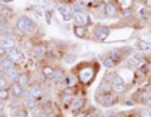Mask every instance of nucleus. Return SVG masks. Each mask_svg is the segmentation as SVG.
Here are the masks:
<instances>
[{
	"label": "nucleus",
	"mask_w": 151,
	"mask_h": 117,
	"mask_svg": "<svg viewBox=\"0 0 151 117\" xmlns=\"http://www.w3.org/2000/svg\"><path fill=\"white\" fill-rule=\"evenodd\" d=\"M98 71H100V63L97 60H86L76 64L70 69V73L74 74L81 87H89L96 79Z\"/></svg>",
	"instance_id": "f257e3e1"
},
{
	"label": "nucleus",
	"mask_w": 151,
	"mask_h": 117,
	"mask_svg": "<svg viewBox=\"0 0 151 117\" xmlns=\"http://www.w3.org/2000/svg\"><path fill=\"white\" fill-rule=\"evenodd\" d=\"M14 25H15L19 34H22L24 37H34L38 33V30H39V27H38L37 22L29 15H27V14L18 15Z\"/></svg>",
	"instance_id": "f03ea898"
},
{
	"label": "nucleus",
	"mask_w": 151,
	"mask_h": 117,
	"mask_svg": "<svg viewBox=\"0 0 151 117\" xmlns=\"http://www.w3.org/2000/svg\"><path fill=\"white\" fill-rule=\"evenodd\" d=\"M111 34V28L106 25V24H101V23H97L94 24L93 28L91 29V38L93 42L96 43H103L108 39V37Z\"/></svg>",
	"instance_id": "7ed1b4c3"
},
{
	"label": "nucleus",
	"mask_w": 151,
	"mask_h": 117,
	"mask_svg": "<svg viewBox=\"0 0 151 117\" xmlns=\"http://www.w3.org/2000/svg\"><path fill=\"white\" fill-rule=\"evenodd\" d=\"M135 50L134 48H131V47H125V48H116V49H112L110 52L107 53V55H110V57L115 60L116 65H120L121 63H124L125 60L130 57V55L134 53Z\"/></svg>",
	"instance_id": "20e7f679"
},
{
	"label": "nucleus",
	"mask_w": 151,
	"mask_h": 117,
	"mask_svg": "<svg viewBox=\"0 0 151 117\" xmlns=\"http://www.w3.org/2000/svg\"><path fill=\"white\" fill-rule=\"evenodd\" d=\"M94 100L97 101V103L105 107V108H111V107L116 106L117 103H119L120 101V96H117L116 93H113L112 91L105 93V95L102 96H98V97H94Z\"/></svg>",
	"instance_id": "39448f33"
},
{
	"label": "nucleus",
	"mask_w": 151,
	"mask_h": 117,
	"mask_svg": "<svg viewBox=\"0 0 151 117\" xmlns=\"http://www.w3.org/2000/svg\"><path fill=\"white\" fill-rule=\"evenodd\" d=\"M121 13V9L119 6V4L115 0H108L107 3H105V8H103V14L107 18H117Z\"/></svg>",
	"instance_id": "423d86ee"
},
{
	"label": "nucleus",
	"mask_w": 151,
	"mask_h": 117,
	"mask_svg": "<svg viewBox=\"0 0 151 117\" xmlns=\"http://www.w3.org/2000/svg\"><path fill=\"white\" fill-rule=\"evenodd\" d=\"M86 106H87V97L77 95V96H74L72 102H70L69 111L72 112V113H76V112H78V111L86 110Z\"/></svg>",
	"instance_id": "0eeeda50"
},
{
	"label": "nucleus",
	"mask_w": 151,
	"mask_h": 117,
	"mask_svg": "<svg viewBox=\"0 0 151 117\" xmlns=\"http://www.w3.org/2000/svg\"><path fill=\"white\" fill-rule=\"evenodd\" d=\"M8 55L17 64L22 63V62H25V53H24V50H23L20 47H18V45L14 47V48H12V49H9L8 50Z\"/></svg>",
	"instance_id": "6e6552de"
},
{
	"label": "nucleus",
	"mask_w": 151,
	"mask_h": 117,
	"mask_svg": "<svg viewBox=\"0 0 151 117\" xmlns=\"http://www.w3.org/2000/svg\"><path fill=\"white\" fill-rule=\"evenodd\" d=\"M73 23L76 25H86L88 28L91 25H94L92 19H91V17H89L87 13H84V11L74 14V15H73Z\"/></svg>",
	"instance_id": "1a4fd4ad"
},
{
	"label": "nucleus",
	"mask_w": 151,
	"mask_h": 117,
	"mask_svg": "<svg viewBox=\"0 0 151 117\" xmlns=\"http://www.w3.org/2000/svg\"><path fill=\"white\" fill-rule=\"evenodd\" d=\"M28 93H29L30 97H37V98H40L43 96L44 90H43V86H42L40 82H37V81H32L30 85L27 87Z\"/></svg>",
	"instance_id": "9d476101"
},
{
	"label": "nucleus",
	"mask_w": 151,
	"mask_h": 117,
	"mask_svg": "<svg viewBox=\"0 0 151 117\" xmlns=\"http://www.w3.org/2000/svg\"><path fill=\"white\" fill-rule=\"evenodd\" d=\"M73 34L78 39H89L91 38V29L86 25H76L73 24Z\"/></svg>",
	"instance_id": "9b49d317"
},
{
	"label": "nucleus",
	"mask_w": 151,
	"mask_h": 117,
	"mask_svg": "<svg viewBox=\"0 0 151 117\" xmlns=\"http://www.w3.org/2000/svg\"><path fill=\"white\" fill-rule=\"evenodd\" d=\"M57 11H58L63 22L68 23L73 20V13L70 11V9L67 4H59V5H57Z\"/></svg>",
	"instance_id": "f8f14e48"
},
{
	"label": "nucleus",
	"mask_w": 151,
	"mask_h": 117,
	"mask_svg": "<svg viewBox=\"0 0 151 117\" xmlns=\"http://www.w3.org/2000/svg\"><path fill=\"white\" fill-rule=\"evenodd\" d=\"M0 45L6 50L14 48L18 45V39L14 37H8V35H0Z\"/></svg>",
	"instance_id": "ddd939ff"
},
{
	"label": "nucleus",
	"mask_w": 151,
	"mask_h": 117,
	"mask_svg": "<svg viewBox=\"0 0 151 117\" xmlns=\"http://www.w3.org/2000/svg\"><path fill=\"white\" fill-rule=\"evenodd\" d=\"M27 88L23 87L20 83L18 82H12L10 85H9V91H10V95L12 97H18V98H22V96L24 95Z\"/></svg>",
	"instance_id": "4468645a"
},
{
	"label": "nucleus",
	"mask_w": 151,
	"mask_h": 117,
	"mask_svg": "<svg viewBox=\"0 0 151 117\" xmlns=\"http://www.w3.org/2000/svg\"><path fill=\"white\" fill-rule=\"evenodd\" d=\"M20 72H22V68L19 67V64H15L14 67L6 69V71H5V76H6V78L9 79V82H10V83L12 82H17Z\"/></svg>",
	"instance_id": "2eb2a0df"
},
{
	"label": "nucleus",
	"mask_w": 151,
	"mask_h": 117,
	"mask_svg": "<svg viewBox=\"0 0 151 117\" xmlns=\"http://www.w3.org/2000/svg\"><path fill=\"white\" fill-rule=\"evenodd\" d=\"M131 86L132 85H129V83H120V85H112V88L111 91L113 93H116L117 96H124V95H127L129 91L131 90Z\"/></svg>",
	"instance_id": "dca6fc26"
},
{
	"label": "nucleus",
	"mask_w": 151,
	"mask_h": 117,
	"mask_svg": "<svg viewBox=\"0 0 151 117\" xmlns=\"http://www.w3.org/2000/svg\"><path fill=\"white\" fill-rule=\"evenodd\" d=\"M54 71H55V67H54L53 64H50V63L42 64V67H40V74H42V77H43L44 79H48V81H50L52 76L54 74Z\"/></svg>",
	"instance_id": "f3484780"
},
{
	"label": "nucleus",
	"mask_w": 151,
	"mask_h": 117,
	"mask_svg": "<svg viewBox=\"0 0 151 117\" xmlns=\"http://www.w3.org/2000/svg\"><path fill=\"white\" fill-rule=\"evenodd\" d=\"M65 74H67V72L64 71V68L62 67H55V71H54V74L52 76L50 81L54 83V85H60L63 81V78L65 77Z\"/></svg>",
	"instance_id": "a211bd4d"
},
{
	"label": "nucleus",
	"mask_w": 151,
	"mask_h": 117,
	"mask_svg": "<svg viewBox=\"0 0 151 117\" xmlns=\"http://www.w3.org/2000/svg\"><path fill=\"white\" fill-rule=\"evenodd\" d=\"M18 83H20V85L23 87H28L30 85V82H32V72L30 71H22L20 74H19V77H18Z\"/></svg>",
	"instance_id": "6ab92c4d"
},
{
	"label": "nucleus",
	"mask_w": 151,
	"mask_h": 117,
	"mask_svg": "<svg viewBox=\"0 0 151 117\" xmlns=\"http://www.w3.org/2000/svg\"><path fill=\"white\" fill-rule=\"evenodd\" d=\"M23 103H24L28 111L32 112V111H34L37 107L40 106V101H39V98H37V97H28L27 100L23 101Z\"/></svg>",
	"instance_id": "aec40b11"
},
{
	"label": "nucleus",
	"mask_w": 151,
	"mask_h": 117,
	"mask_svg": "<svg viewBox=\"0 0 151 117\" xmlns=\"http://www.w3.org/2000/svg\"><path fill=\"white\" fill-rule=\"evenodd\" d=\"M111 88H112V85H110V83H108L107 81H105V79H102L101 83H100V85H98V87H97V90H96L94 97L102 96V95H105V93L110 92V91H111Z\"/></svg>",
	"instance_id": "412c9836"
},
{
	"label": "nucleus",
	"mask_w": 151,
	"mask_h": 117,
	"mask_svg": "<svg viewBox=\"0 0 151 117\" xmlns=\"http://www.w3.org/2000/svg\"><path fill=\"white\" fill-rule=\"evenodd\" d=\"M136 47H137V49L141 53H150L151 52V42L139 39L136 42Z\"/></svg>",
	"instance_id": "4be33fe9"
},
{
	"label": "nucleus",
	"mask_w": 151,
	"mask_h": 117,
	"mask_svg": "<svg viewBox=\"0 0 151 117\" xmlns=\"http://www.w3.org/2000/svg\"><path fill=\"white\" fill-rule=\"evenodd\" d=\"M67 5L69 6L70 11L73 13V15L74 14H78V13H83L84 10H86V6H84L81 1H72V3L67 4Z\"/></svg>",
	"instance_id": "5701e85b"
},
{
	"label": "nucleus",
	"mask_w": 151,
	"mask_h": 117,
	"mask_svg": "<svg viewBox=\"0 0 151 117\" xmlns=\"http://www.w3.org/2000/svg\"><path fill=\"white\" fill-rule=\"evenodd\" d=\"M17 63L14 62V60L9 57V55L6 54L4 58H1L0 59V68L1 69H4V71H6V69H9V68H12V67H14Z\"/></svg>",
	"instance_id": "b1692460"
},
{
	"label": "nucleus",
	"mask_w": 151,
	"mask_h": 117,
	"mask_svg": "<svg viewBox=\"0 0 151 117\" xmlns=\"http://www.w3.org/2000/svg\"><path fill=\"white\" fill-rule=\"evenodd\" d=\"M101 62H102V65L105 67L106 69H115L117 65L115 63V60H113L110 55H102V58H101Z\"/></svg>",
	"instance_id": "393cba45"
},
{
	"label": "nucleus",
	"mask_w": 151,
	"mask_h": 117,
	"mask_svg": "<svg viewBox=\"0 0 151 117\" xmlns=\"http://www.w3.org/2000/svg\"><path fill=\"white\" fill-rule=\"evenodd\" d=\"M10 97H12V95H10V91H9V87L0 90V102L8 103V101L10 100Z\"/></svg>",
	"instance_id": "a878e982"
},
{
	"label": "nucleus",
	"mask_w": 151,
	"mask_h": 117,
	"mask_svg": "<svg viewBox=\"0 0 151 117\" xmlns=\"http://www.w3.org/2000/svg\"><path fill=\"white\" fill-rule=\"evenodd\" d=\"M139 117H151V107L150 106H141L137 108Z\"/></svg>",
	"instance_id": "bb28decb"
},
{
	"label": "nucleus",
	"mask_w": 151,
	"mask_h": 117,
	"mask_svg": "<svg viewBox=\"0 0 151 117\" xmlns=\"http://www.w3.org/2000/svg\"><path fill=\"white\" fill-rule=\"evenodd\" d=\"M76 59H77L76 54H72V53H65L63 57L64 63H73V62H76Z\"/></svg>",
	"instance_id": "cd10ccee"
},
{
	"label": "nucleus",
	"mask_w": 151,
	"mask_h": 117,
	"mask_svg": "<svg viewBox=\"0 0 151 117\" xmlns=\"http://www.w3.org/2000/svg\"><path fill=\"white\" fill-rule=\"evenodd\" d=\"M86 117H103L100 110H87Z\"/></svg>",
	"instance_id": "c85d7f7f"
},
{
	"label": "nucleus",
	"mask_w": 151,
	"mask_h": 117,
	"mask_svg": "<svg viewBox=\"0 0 151 117\" xmlns=\"http://www.w3.org/2000/svg\"><path fill=\"white\" fill-rule=\"evenodd\" d=\"M9 85H10V82H9L6 77H0V90L1 88H8Z\"/></svg>",
	"instance_id": "c756f323"
},
{
	"label": "nucleus",
	"mask_w": 151,
	"mask_h": 117,
	"mask_svg": "<svg viewBox=\"0 0 151 117\" xmlns=\"http://www.w3.org/2000/svg\"><path fill=\"white\" fill-rule=\"evenodd\" d=\"M86 115H87V108L76 112V113H73V117H86Z\"/></svg>",
	"instance_id": "7c9ffc66"
},
{
	"label": "nucleus",
	"mask_w": 151,
	"mask_h": 117,
	"mask_svg": "<svg viewBox=\"0 0 151 117\" xmlns=\"http://www.w3.org/2000/svg\"><path fill=\"white\" fill-rule=\"evenodd\" d=\"M78 1H81L84 6H91L94 0H78Z\"/></svg>",
	"instance_id": "2f4dec72"
},
{
	"label": "nucleus",
	"mask_w": 151,
	"mask_h": 117,
	"mask_svg": "<svg viewBox=\"0 0 151 117\" xmlns=\"http://www.w3.org/2000/svg\"><path fill=\"white\" fill-rule=\"evenodd\" d=\"M6 54H8V50H6L5 48H3L1 45H0V59H1V58H4V57H5Z\"/></svg>",
	"instance_id": "473e14b6"
},
{
	"label": "nucleus",
	"mask_w": 151,
	"mask_h": 117,
	"mask_svg": "<svg viewBox=\"0 0 151 117\" xmlns=\"http://www.w3.org/2000/svg\"><path fill=\"white\" fill-rule=\"evenodd\" d=\"M142 4H144L145 9H149V11H151V0H145Z\"/></svg>",
	"instance_id": "72a5a7b5"
},
{
	"label": "nucleus",
	"mask_w": 151,
	"mask_h": 117,
	"mask_svg": "<svg viewBox=\"0 0 151 117\" xmlns=\"http://www.w3.org/2000/svg\"><path fill=\"white\" fill-rule=\"evenodd\" d=\"M4 107H5V103H4V102H0V116H1L3 111H4Z\"/></svg>",
	"instance_id": "f704fd0d"
},
{
	"label": "nucleus",
	"mask_w": 151,
	"mask_h": 117,
	"mask_svg": "<svg viewBox=\"0 0 151 117\" xmlns=\"http://www.w3.org/2000/svg\"><path fill=\"white\" fill-rule=\"evenodd\" d=\"M146 83H147V86H150V87H151V73L147 76V79H146Z\"/></svg>",
	"instance_id": "c9c22d12"
},
{
	"label": "nucleus",
	"mask_w": 151,
	"mask_h": 117,
	"mask_svg": "<svg viewBox=\"0 0 151 117\" xmlns=\"http://www.w3.org/2000/svg\"><path fill=\"white\" fill-rule=\"evenodd\" d=\"M113 117H126V113H124V112H119V113H116Z\"/></svg>",
	"instance_id": "e433bc0d"
},
{
	"label": "nucleus",
	"mask_w": 151,
	"mask_h": 117,
	"mask_svg": "<svg viewBox=\"0 0 151 117\" xmlns=\"http://www.w3.org/2000/svg\"><path fill=\"white\" fill-rule=\"evenodd\" d=\"M10 1H13V0H0V3L3 4V5H5V4H8V3H10Z\"/></svg>",
	"instance_id": "4c0bfd02"
},
{
	"label": "nucleus",
	"mask_w": 151,
	"mask_h": 117,
	"mask_svg": "<svg viewBox=\"0 0 151 117\" xmlns=\"http://www.w3.org/2000/svg\"><path fill=\"white\" fill-rule=\"evenodd\" d=\"M0 77H6V76H5V71H4V69H1V68H0Z\"/></svg>",
	"instance_id": "58836bf2"
},
{
	"label": "nucleus",
	"mask_w": 151,
	"mask_h": 117,
	"mask_svg": "<svg viewBox=\"0 0 151 117\" xmlns=\"http://www.w3.org/2000/svg\"><path fill=\"white\" fill-rule=\"evenodd\" d=\"M1 6H3V4H1V3H0V9H1Z\"/></svg>",
	"instance_id": "ea45409f"
},
{
	"label": "nucleus",
	"mask_w": 151,
	"mask_h": 117,
	"mask_svg": "<svg viewBox=\"0 0 151 117\" xmlns=\"http://www.w3.org/2000/svg\"><path fill=\"white\" fill-rule=\"evenodd\" d=\"M140 1H141V3H144V1H145V0H140Z\"/></svg>",
	"instance_id": "a19ab883"
},
{
	"label": "nucleus",
	"mask_w": 151,
	"mask_h": 117,
	"mask_svg": "<svg viewBox=\"0 0 151 117\" xmlns=\"http://www.w3.org/2000/svg\"><path fill=\"white\" fill-rule=\"evenodd\" d=\"M0 117H6V116H0Z\"/></svg>",
	"instance_id": "79ce46f5"
}]
</instances>
